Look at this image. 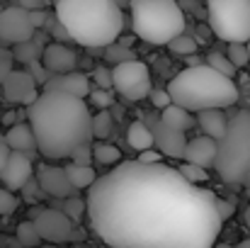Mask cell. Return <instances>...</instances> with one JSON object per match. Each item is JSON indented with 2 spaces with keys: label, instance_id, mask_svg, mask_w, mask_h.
Wrapping results in <instances>:
<instances>
[{
  "label": "cell",
  "instance_id": "34",
  "mask_svg": "<svg viewBox=\"0 0 250 248\" xmlns=\"http://www.w3.org/2000/svg\"><path fill=\"white\" fill-rule=\"evenodd\" d=\"M17 204H20V200L10 190H2L0 187V217H10L17 209Z\"/></svg>",
  "mask_w": 250,
  "mask_h": 248
},
{
  "label": "cell",
  "instance_id": "42",
  "mask_svg": "<svg viewBox=\"0 0 250 248\" xmlns=\"http://www.w3.org/2000/svg\"><path fill=\"white\" fill-rule=\"evenodd\" d=\"M139 161H141V163H161V151H153V149L141 151V154H139Z\"/></svg>",
  "mask_w": 250,
  "mask_h": 248
},
{
  "label": "cell",
  "instance_id": "47",
  "mask_svg": "<svg viewBox=\"0 0 250 248\" xmlns=\"http://www.w3.org/2000/svg\"><path fill=\"white\" fill-rule=\"evenodd\" d=\"M236 248H250V239H243V241H241Z\"/></svg>",
  "mask_w": 250,
  "mask_h": 248
},
{
  "label": "cell",
  "instance_id": "17",
  "mask_svg": "<svg viewBox=\"0 0 250 248\" xmlns=\"http://www.w3.org/2000/svg\"><path fill=\"white\" fill-rule=\"evenodd\" d=\"M185 161L192 165H199V168H211L216 161V141L211 136H197V139L187 141Z\"/></svg>",
  "mask_w": 250,
  "mask_h": 248
},
{
  "label": "cell",
  "instance_id": "2",
  "mask_svg": "<svg viewBox=\"0 0 250 248\" xmlns=\"http://www.w3.org/2000/svg\"><path fill=\"white\" fill-rule=\"evenodd\" d=\"M27 114L37 149L46 158H68L78 146H85L95 139L90 107L78 95L42 90V95L29 105Z\"/></svg>",
  "mask_w": 250,
  "mask_h": 248
},
{
  "label": "cell",
  "instance_id": "37",
  "mask_svg": "<svg viewBox=\"0 0 250 248\" xmlns=\"http://www.w3.org/2000/svg\"><path fill=\"white\" fill-rule=\"evenodd\" d=\"M92 78H95V83H97V88H102V90H112V71H109V68L97 66V68L92 71Z\"/></svg>",
  "mask_w": 250,
  "mask_h": 248
},
{
  "label": "cell",
  "instance_id": "13",
  "mask_svg": "<svg viewBox=\"0 0 250 248\" xmlns=\"http://www.w3.org/2000/svg\"><path fill=\"white\" fill-rule=\"evenodd\" d=\"M34 175V165H32V158L22 151H12L10 154V161L5 165V170L0 173V180L5 185V190H22Z\"/></svg>",
  "mask_w": 250,
  "mask_h": 248
},
{
  "label": "cell",
  "instance_id": "44",
  "mask_svg": "<svg viewBox=\"0 0 250 248\" xmlns=\"http://www.w3.org/2000/svg\"><path fill=\"white\" fill-rule=\"evenodd\" d=\"M10 154H12V149L2 141V144H0V173L5 170V165H7V161H10Z\"/></svg>",
  "mask_w": 250,
  "mask_h": 248
},
{
  "label": "cell",
  "instance_id": "22",
  "mask_svg": "<svg viewBox=\"0 0 250 248\" xmlns=\"http://www.w3.org/2000/svg\"><path fill=\"white\" fill-rule=\"evenodd\" d=\"M44 49H46V46H42L39 37L34 34V39H29V42H24V44H15L12 59L20 61V64H24V66H29V64H34V61H42Z\"/></svg>",
  "mask_w": 250,
  "mask_h": 248
},
{
  "label": "cell",
  "instance_id": "7",
  "mask_svg": "<svg viewBox=\"0 0 250 248\" xmlns=\"http://www.w3.org/2000/svg\"><path fill=\"white\" fill-rule=\"evenodd\" d=\"M209 29L226 44L250 42V0H207Z\"/></svg>",
  "mask_w": 250,
  "mask_h": 248
},
{
  "label": "cell",
  "instance_id": "4",
  "mask_svg": "<svg viewBox=\"0 0 250 248\" xmlns=\"http://www.w3.org/2000/svg\"><path fill=\"white\" fill-rule=\"evenodd\" d=\"M166 90L172 97V105H180L189 112L226 110L238 100V88L233 78L214 71L209 64L182 68L167 83Z\"/></svg>",
  "mask_w": 250,
  "mask_h": 248
},
{
  "label": "cell",
  "instance_id": "50",
  "mask_svg": "<svg viewBox=\"0 0 250 248\" xmlns=\"http://www.w3.org/2000/svg\"><path fill=\"white\" fill-rule=\"evenodd\" d=\"M2 141H5V136H2V134H0V144H2Z\"/></svg>",
  "mask_w": 250,
  "mask_h": 248
},
{
  "label": "cell",
  "instance_id": "20",
  "mask_svg": "<svg viewBox=\"0 0 250 248\" xmlns=\"http://www.w3.org/2000/svg\"><path fill=\"white\" fill-rule=\"evenodd\" d=\"M126 141H129V146L134 149V151H148V149H153L156 146V139H153V132H151V127L144 122V119H136V122H131L129 124V132H126Z\"/></svg>",
  "mask_w": 250,
  "mask_h": 248
},
{
  "label": "cell",
  "instance_id": "8",
  "mask_svg": "<svg viewBox=\"0 0 250 248\" xmlns=\"http://www.w3.org/2000/svg\"><path fill=\"white\" fill-rule=\"evenodd\" d=\"M112 88L119 95H124L126 100H131V102H139V100L148 97L151 90H153L148 66L144 61H139V59L117 64L112 68Z\"/></svg>",
  "mask_w": 250,
  "mask_h": 248
},
{
  "label": "cell",
  "instance_id": "54",
  "mask_svg": "<svg viewBox=\"0 0 250 248\" xmlns=\"http://www.w3.org/2000/svg\"><path fill=\"white\" fill-rule=\"evenodd\" d=\"M107 248H114V246H107Z\"/></svg>",
  "mask_w": 250,
  "mask_h": 248
},
{
  "label": "cell",
  "instance_id": "3",
  "mask_svg": "<svg viewBox=\"0 0 250 248\" xmlns=\"http://www.w3.org/2000/svg\"><path fill=\"white\" fill-rule=\"evenodd\" d=\"M56 20L87 49L114 44L124 29V15L114 0H56Z\"/></svg>",
  "mask_w": 250,
  "mask_h": 248
},
{
  "label": "cell",
  "instance_id": "45",
  "mask_svg": "<svg viewBox=\"0 0 250 248\" xmlns=\"http://www.w3.org/2000/svg\"><path fill=\"white\" fill-rule=\"evenodd\" d=\"M2 124H7V127L17 124V117H15V112H5V114H2Z\"/></svg>",
  "mask_w": 250,
  "mask_h": 248
},
{
  "label": "cell",
  "instance_id": "9",
  "mask_svg": "<svg viewBox=\"0 0 250 248\" xmlns=\"http://www.w3.org/2000/svg\"><path fill=\"white\" fill-rule=\"evenodd\" d=\"M37 29L29 20V12L20 5L5 7L0 12V44H24L34 39Z\"/></svg>",
  "mask_w": 250,
  "mask_h": 248
},
{
  "label": "cell",
  "instance_id": "46",
  "mask_svg": "<svg viewBox=\"0 0 250 248\" xmlns=\"http://www.w3.org/2000/svg\"><path fill=\"white\" fill-rule=\"evenodd\" d=\"M243 222H246V226L250 229V204H248V209H246V214H243Z\"/></svg>",
  "mask_w": 250,
  "mask_h": 248
},
{
  "label": "cell",
  "instance_id": "25",
  "mask_svg": "<svg viewBox=\"0 0 250 248\" xmlns=\"http://www.w3.org/2000/svg\"><path fill=\"white\" fill-rule=\"evenodd\" d=\"M17 241H20L24 248L42 246V236H39V231H37V226H34V222H32V219H29V222H20V224H17Z\"/></svg>",
  "mask_w": 250,
  "mask_h": 248
},
{
  "label": "cell",
  "instance_id": "40",
  "mask_svg": "<svg viewBox=\"0 0 250 248\" xmlns=\"http://www.w3.org/2000/svg\"><path fill=\"white\" fill-rule=\"evenodd\" d=\"M29 20H32L34 29H42V27H46L49 15H46V10H32V12H29Z\"/></svg>",
  "mask_w": 250,
  "mask_h": 248
},
{
  "label": "cell",
  "instance_id": "33",
  "mask_svg": "<svg viewBox=\"0 0 250 248\" xmlns=\"http://www.w3.org/2000/svg\"><path fill=\"white\" fill-rule=\"evenodd\" d=\"M90 102L95 105V107H100V110H107V107H112L114 105V95L109 92V90H102V88H95V90H90Z\"/></svg>",
  "mask_w": 250,
  "mask_h": 248
},
{
  "label": "cell",
  "instance_id": "14",
  "mask_svg": "<svg viewBox=\"0 0 250 248\" xmlns=\"http://www.w3.org/2000/svg\"><path fill=\"white\" fill-rule=\"evenodd\" d=\"M151 132H153V139H156V146L163 156L170 158H185V149H187V139L182 132L167 127L163 119H153L151 124Z\"/></svg>",
  "mask_w": 250,
  "mask_h": 248
},
{
  "label": "cell",
  "instance_id": "35",
  "mask_svg": "<svg viewBox=\"0 0 250 248\" xmlns=\"http://www.w3.org/2000/svg\"><path fill=\"white\" fill-rule=\"evenodd\" d=\"M27 71L32 73V78L37 81V85H39V88H44V85L49 83V78H51V73L46 71V66H44L42 61H34V64H29V66H27Z\"/></svg>",
  "mask_w": 250,
  "mask_h": 248
},
{
  "label": "cell",
  "instance_id": "18",
  "mask_svg": "<svg viewBox=\"0 0 250 248\" xmlns=\"http://www.w3.org/2000/svg\"><path fill=\"white\" fill-rule=\"evenodd\" d=\"M5 144L12 149V151H22V154H29L37 149V139H34V132L29 124L24 122H17L7 129L5 134Z\"/></svg>",
  "mask_w": 250,
  "mask_h": 248
},
{
  "label": "cell",
  "instance_id": "23",
  "mask_svg": "<svg viewBox=\"0 0 250 248\" xmlns=\"http://www.w3.org/2000/svg\"><path fill=\"white\" fill-rule=\"evenodd\" d=\"M66 175H68V180L73 182L76 190H87V187H92L95 180H97V173L92 170V165L71 163V165H66Z\"/></svg>",
  "mask_w": 250,
  "mask_h": 248
},
{
  "label": "cell",
  "instance_id": "52",
  "mask_svg": "<svg viewBox=\"0 0 250 248\" xmlns=\"http://www.w3.org/2000/svg\"><path fill=\"white\" fill-rule=\"evenodd\" d=\"M248 51H250V42H248Z\"/></svg>",
  "mask_w": 250,
  "mask_h": 248
},
{
  "label": "cell",
  "instance_id": "10",
  "mask_svg": "<svg viewBox=\"0 0 250 248\" xmlns=\"http://www.w3.org/2000/svg\"><path fill=\"white\" fill-rule=\"evenodd\" d=\"M32 222H34L42 241H49V244H56V246L63 244V241H71L73 234H76L73 219L66 217L59 209H39Z\"/></svg>",
  "mask_w": 250,
  "mask_h": 248
},
{
  "label": "cell",
  "instance_id": "27",
  "mask_svg": "<svg viewBox=\"0 0 250 248\" xmlns=\"http://www.w3.org/2000/svg\"><path fill=\"white\" fill-rule=\"evenodd\" d=\"M167 49H170L172 54H177V56H194L197 42H194L189 34H180V37H175V39L167 44Z\"/></svg>",
  "mask_w": 250,
  "mask_h": 248
},
{
  "label": "cell",
  "instance_id": "1",
  "mask_svg": "<svg viewBox=\"0 0 250 248\" xmlns=\"http://www.w3.org/2000/svg\"><path fill=\"white\" fill-rule=\"evenodd\" d=\"M90 226L114 248H216V195L166 163L126 161L87 190Z\"/></svg>",
  "mask_w": 250,
  "mask_h": 248
},
{
  "label": "cell",
  "instance_id": "51",
  "mask_svg": "<svg viewBox=\"0 0 250 248\" xmlns=\"http://www.w3.org/2000/svg\"><path fill=\"white\" fill-rule=\"evenodd\" d=\"M2 10H5V7H2V5H0V12H2Z\"/></svg>",
  "mask_w": 250,
  "mask_h": 248
},
{
  "label": "cell",
  "instance_id": "19",
  "mask_svg": "<svg viewBox=\"0 0 250 248\" xmlns=\"http://www.w3.org/2000/svg\"><path fill=\"white\" fill-rule=\"evenodd\" d=\"M197 122H199L204 136H211L214 141H219L229 127V119L221 110H202V112H197Z\"/></svg>",
  "mask_w": 250,
  "mask_h": 248
},
{
  "label": "cell",
  "instance_id": "24",
  "mask_svg": "<svg viewBox=\"0 0 250 248\" xmlns=\"http://www.w3.org/2000/svg\"><path fill=\"white\" fill-rule=\"evenodd\" d=\"M122 158V151L114 146V144H107V141H97L92 146V161L100 165H114L119 163Z\"/></svg>",
  "mask_w": 250,
  "mask_h": 248
},
{
  "label": "cell",
  "instance_id": "53",
  "mask_svg": "<svg viewBox=\"0 0 250 248\" xmlns=\"http://www.w3.org/2000/svg\"><path fill=\"white\" fill-rule=\"evenodd\" d=\"M248 197H250V190H248Z\"/></svg>",
  "mask_w": 250,
  "mask_h": 248
},
{
  "label": "cell",
  "instance_id": "5",
  "mask_svg": "<svg viewBox=\"0 0 250 248\" xmlns=\"http://www.w3.org/2000/svg\"><path fill=\"white\" fill-rule=\"evenodd\" d=\"M131 27L146 44L167 46L185 34V12L177 0H131Z\"/></svg>",
  "mask_w": 250,
  "mask_h": 248
},
{
  "label": "cell",
  "instance_id": "28",
  "mask_svg": "<svg viewBox=\"0 0 250 248\" xmlns=\"http://www.w3.org/2000/svg\"><path fill=\"white\" fill-rule=\"evenodd\" d=\"M207 64H209L214 71H219V73H224V76H229V78H233V76H236V66L231 64V59H229L226 54L211 51V54L207 56Z\"/></svg>",
  "mask_w": 250,
  "mask_h": 248
},
{
  "label": "cell",
  "instance_id": "29",
  "mask_svg": "<svg viewBox=\"0 0 250 248\" xmlns=\"http://www.w3.org/2000/svg\"><path fill=\"white\" fill-rule=\"evenodd\" d=\"M104 56H107L114 66H117V64H124V61H134V59H136V56H134V51L129 49V44H124V42H119V44H117V42H114V44H109Z\"/></svg>",
  "mask_w": 250,
  "mask_h": 248
},
{
  "label": "cell",
  "instance_id": "6",
  "mask_svg": "<svg viewBox=\"0 0 250 248\" xmlns=\"http://www.w3.org/2000/svg\"><path fill=\"white\" fill-rule=\"evenodd\" d=\"M214 168L229 185H238L250 175V110H241L229 119L226 134L216 141Z\"/></svg>",
  "mask_w": 250,
  "mask_h": 248
},
{
  "label": "cell",
  "instance_id": "21",
  "mask_svg": "<svg viewBox=\"0 0 250 248\" xmlns=\"http://www.w3.org/2000/svg\"><path fill=\"white\" fill-rule=\"evenodd\" d=\"M161 119L166 122L167 127H172V129H177V132H189L194 124H197V119L192 117V112L189 110H185V107H180V105H170L163 110V114H161Z\"/></svg>",
  "mask_w": 250,
  "mask_h": 248
},
{
  "label": "cell",
  "instance_id": "16",
  "mask_svg": "<svg viewBox=\"0 0 250 248\" xmlns=\"http://www.w3.org/2000/svg\"><path fill=\"white\" fill-rule=\"evenodd\" d=\"M44 92H68V95H78V97H87L90 95V78L85 73L78 71H71V73H59V76H51L49 83L42 88Z\"/></svg>",
  "mask_w": 250,
  "mask_h": 248
},
{
  "label": "cell",
  "instance_id": "49",
  "mask_svg": "<svg viewBox=\"0 0 250 248\" xmlns=\"http://www.w3.org/2000/svg\"><path fill=\"white\" fill-rule=\"evenodd\" d=\"M243 185H246V187H248V190H250V175H248V178H246V180H243Z\"/></svg>",
  "mask_w": 250,
  "mask_h": 248
},
{
  "label": "cell",
  "instance_id": "39",
  "mask_svg": "<svg viewBox=\"0 0 250 248\" xmlns=\"http://www.w3.org/2000/svg\"><path fill=\"white\" fill-rule=\"evenodd\" d=\"M71 158H73V163H78V165H92V146H90V144L78 146Z\"/></svg>",
  "mask_w": 250,
  "mask_h": 248
},
{
  "label": "cell",
  "instance_id": "31",
  "mask_svg": "<svg viewBox=\"0 0 250 248\" xmlns=\"http://www.w3.org/2000/svg\"><path fill=\"white\" fill-rule=\"evenodd\" d=\"M66 217H71L73 222H81L83 219V214L87 212V204H85L81 197H68V200H63V209H61Z\"/></svg>",
  "mask_w": 250,
  "mask_h": 248
},
{
  "label": "cell",
  "instance_id": "43",
  "mask_svg": "<svg viewBox=\"0 0 250 248\" xmlns=\"http://www.w3.org/2000/svg\"><path fill=\"white\" fill-rule=\"evenodd\" d=\"M17 5L24 7L27 12H32V10H44L46 7V0H17Z\"/></svg>",
  "mask_w": 250,
  "mask_h": 248
},
{
  "label": "cell",
  "instance_id": "41",
  "mask_svg": "<svg viewBox=\"0 0 250 248\" xmlns=\"http://www.w3.org/2000/svg\"><path fill=\"white\" fill-rule=\"evenodd\" d=\"M216 209H219V214H221L224 222H226L229 217H233V204L226 202V200H219V197H216Z\"/></svg>",
  "mask_w": 250,
  "mask_h": 248
},
{
  "label": "cell",
  "instance_id": "26",
  "mask_svg": "<svg viewBox=\"0 0 250 248\" xmlns=\"http://www.w3.org/2000/svg\"><path fill=\"white\" fill-rule=\"evenodd\" d=\"M112 134V114L107 110H100L95 117H92V136L95 139H107Z\"/></svg>",
  "mask_w": 250,
  "mask_h": 248
},
{
  "label": "cell",
  "instance_id": "15",
  "mask_svg": "<svg viewBox=\"0 0 250 248\" xmlns=\"http://www.w3.org/2000/svg\"><path fill=\"white\" fill-rule=\"evenodd\" d=\"M42 64L46 66V71L51 76H59V73H71L76 71L78 66V56L71 46L61 44V42H51L46 44L44 54H42Z\"/></svg>",
  "mask_w": 250,
  "mask_h": 248
},
{
  "label": "cell",
  "instance_id": "48",
  "mask_svg": "<svg viewBox=\"0 0 250 248\" xmlns=\"http://www.w3.org/2000/svg\"><path fill=\"white\" fill-rule=\"evenodd\" d=\"M37 248H61V246H56V244H46V246H37Z\"/></svg>",
  "mask_w": 250,
  "mask_h": 248
},
{
  "label": "cell",
  "instance_id": "30",
  "mask_svg": "<svg viewBox=\"0 0 250 248\" xmlns=\"http://www.w3.org/2000/svg\"><path fill=\"white\" fill-rule=\"evenodd\" d=\"M226 56L231 59V64H233L236 68H243L246 64H250L248 44H229V49H226Z\"/></svg>",
  "mask_w": 250,
  "mask_h": 248
},
{
  "label": "cell",
  "instance_id": "38",
  "mask_svg": "<svg viewBox=\"0 0 250 248\" xmlns=\"http://www.w3.org/2000/svg\"><path fill=\"white\" fill-rule=\"evenodd\" d=\"M12 51H5V49H0V85L5 83V78L12 73Z\"/></svg>",
  "mask_w": 250,
  "mask_h": 248
},
{
  "label": "cell",
  "instance_id": "12",
  "mask_svg": "<svg viewBox=\"0 0 250 248\" xmlns=\"http://www.w3.org/2000/svg\"><path fill=\"white\" fill-rule=\"evenodd\" d=\"M37 182L44 192H49L51 197L59 200H68L76 197V187L66 175V168H56V165H39L37 168Z\"/></svg>",
  "mask_w": 250,
  "mask_h": 248
},
{
  "label": "cell",
  "instance_id": "32",
  "mask_svg": "<svg viewBox=\"0 0 250 248\" xmlns=\"http://www.w3.org/2000/svg\"><path fill=\"white\" fill-rule=\"evenodd\" d=\"M177 170H180V173H182V175H185V178L192 182V185H197V182H207V180H209V173H207V168L192 165V163H187V161L180 165Z\"/></svg>",
  "mask_w": 250,
  "mask_h": 248
},
{
  "label": "cell",
  "instance_id": "36",
  "mask_svg": "<svg viewBox=\"0 0 250 248\" xmlns=\"http://www.w3.org/2000/svg\"><path fill=\"white\" fill-rule=\"evenodd\" d=\"M148 97H151V105H153V107H158L161 112H163L166 107H170V105H172L170 92H167V90H163V88H153Z\"/></svg>",
  "mask_w": 250,
  "mask_h": 248
},
{
  "label": "cell",
  "instance_id": "11",
  "mask_svg": "<svg viewBox=\"0 0 250 248\" xmlns=\"http://www.w3.org/2000/svg\"><path fill=\"white\" fill-rule=\"evenodd\" d=\"M39 85L37 81L32 78V73L24 68H12V73L5 78L2 83V92H5V97L10 100V102H15V105H32L37 97H39Z\"/></svg>",
  "mask_w": 250,
  "mask_h": 248
}]
</instances>
